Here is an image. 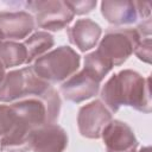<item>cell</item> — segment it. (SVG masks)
Listing matches in <instances>:
<instances>
[{
	"mask_svg": "<svg viewBox=\"0 0 152 152\" xmlns=\"http://www.w3.org/2000/svg\"><path fill=\"white\" fill-rule=\"evenodd\" d=\"M150 77H142L137 71L126 69L114 74L101 89L102 103L109 112H118L121 106H131L134 109L151 112Z\"/></svg>",
	"mask_w": 152,
	"mask_h": 152,
	"instance_id": "obj_1",
	"label": "cell"
},
{
	"mask_svg": "<svg viewBox=\"0 0 152 152\" xmlns=\"http://www.w3.org/2000/svg\"><path fill=\"white\" fill-rule=\"evenodd\" d=\"M80 55L70 46H59L37 58L31 66L36 76L50 83L63 82L78 69Z\"/></svg>",
	"mask_w": 152,
	"mask_h": 152,
	"instance_id": "obj_2",
	"label": "cell"
},
{
	"mask_svg": "<svg viewBox=\"0 0 152 152\" xmlns=\"http://www.w3.org/2000/svg\"><path fill=\"white\" fill-rule=\"evenodd\" d=\"M50 84L40 80L31 66L7 72L0 82V102H12L18 99L39 96Z\"/></svg>",
	"mask_w": 152,
	"mask_h": 152,
	"instance_id": "obj_3",
	"label": "cell"
},
{
	"mask_svg": "<svg viewBox=\"0 0 152 152\" xmlns=\"http://www.w3.org/2000/svg\"><path fill=\"white\" fill-rule=\"evenodd\" d=\"M139 40L135 28H116L104 34L95 51L113 66L121 65L134 52Z\"/></svg>",
	"mask_w": 152,
	"mask_h": 152,
	"instance_id": "obj_4",
	"label": "cell"
},
{
	"mask_svg": "<svg viewBox=\"0 0 152 152\" xmlns=\"http://www.w3.org/2000/svg\"><path fill=\"white\" fill-rule=\"evenodd\" d=\"M26 6L34 14L37 26L48 31H59L66 27L75 15L66 1L61 0L27 1Z\"/></svg>",
	"mask_w": 152,
	"mask_h": 152,
	"instance_id": "obj_5",
	"label": "cell"
},
{
	"mask_svg": "<svg viewBox=\"0 0 152 152\" xmlns=\"http://www.w3.org/2000/svg\"><path fill=\"white\" fill-rule=\"evenodd\" d=\"M112 121V114L100 100L83 106L78 110L77 126L82 137L89 139L101 138L102 131Z\"/></svg>",
	"mask_w": 152,
	"mask_h": 152,
	"instance_id": "obj_6",
	"label": "cell"
},
{
	"mask_svg": "<svg viewBox=\"0 0 152 152\" xmlns=\"http://www.w3.org/2000/svg\"><path fill=\"white\" fill-rule=\"evenodd\" d=\"M107 152H137L138 140L133 129L120 120H112L101 134Z\"/></svg>",
	"mask_w": 152,
	"mask_h": 152,
	"instance_id": "obj_7",
	"label": "cell"
},
{
	"mask_svg": "<svg viewBox=\"0 0 152 152\" xmlns=\"http://www.w3.org/2000/svg\"><path fill=\"white\" fill-rule=\"evenodd\" d=\"M66 146V132L56 124L44 125L32 133L31 150L33 152H63Z\"/></svg>",
	"mask_w": 152,
	"mask_h": 152,
	"instance_id": "obj_8",
	"label": "cell"
},
{
	"mask_svg": "<svg viewBox=\"0 0 152 152\" xmlns=\"http://www.w3.org/2000/svg\"><path fill=\"white\" fill-rule=\"evenodd\" d=\"M100 82L96 81L88 71L82 69L80 72L69 77L61 87V91L65 100L80 103L97 94Z\"/></svg>",
	"mask_w": 152,
	"mask_h": 152,
	"instance_id": "obj_9",
	"label": "cell"
},
{
	"mask_svg": "<svg viewBox=\"0 0 152 152\" xmlns=\"http://www.w3.org/2000/svg\"><path fill=\"white\" fill-rule=\"evenodd\" d=\"M34 28L33 17L25 12H0V33L4 39H24Z\"/></svg>",
	"mask_w": 152,
	"mask_h": 152,
	"instance_id": "obj_10",
	"label": "cell"
},
{
	"mask_svg": "<svg viewBox=\"0 0 152 152\" xmlns=\"http://www.w3.org/2000/svg\"><path fill=\"white\" fill-rule=\"evenodd\" d=\"M101 33L102 30L100 25L87 18L76 20V23L68 28L69 42L82 52L93 49L97 44Z\"/></svg>",
	"mask_w": 152,
	"mask_h": 152,
	"instance_id": "obj_11",
	"label": "cell"
},
{
	"mask_svg": "<svg viewBox=\"0 0 152 152\" xmlns=\"http://www.w3.org/2000/svg\"><path fill=\"white\" fill-rule=\"evenodd\" d=\"M101 14L113 25H129L137 21L138 13L134 1L104 0L101 2Z\"/></svg>",
	"mask_w": 152,
	"mask_h": 152,
	"instance_id": "obj_12",
	"label": "cell"
},
{
	"mask_svg": "<svg viewBox=\"0 0 152 152\" xmlns=\"http://www.w3.org/2000/svg\"><path fill=\"white\" fill-rule=\"evenodd\" d=\"M55 44L53 37L44 31H38L33 33L31 37H28L24 46L27 52V61L26 63H31L32 61H36L37 58L45 55Z\"/></svg>",
	"mask_w": 152,
	"mask_h": 152,
	"instance_id": "obj_13",
	"label": "cell"
},
{
	"mask_svg": "<svg viewBox=\"0 0 152 152\" xmlns=\"http://www.w3.org/2000/svg\"><path fill=\"white\" fill-rule=\"evenodd\" d=\"M27 61V52L21 43L0 40V62L6 68L18 66Z\"/></svg>",
	"mask_w": 152,
	"mask_h": 152,
	"instance_id": "obj_14",
	"label": "cell"
},
{
	"mask_svg": "<svg viewBox=\"0 0 152 152\" xmlns=\"http://www.w3.org/2000/svg\"><path fill=\"white\" fill-rule=\"evenodd\" d=\"M113 65L108 63L103 57H101L96 51L90 52L84 57V66L83 69L88 71L96 81L101 83L104 76L112 70Z\"/></svg>",
	"mask_w": 152,
	"mask_h": 152,
	"instance_id": "obj_15",
	"label": "cell"
},
{
	"mask_svg": "<svg viewBox=\"0 0 152 152\" xmlns=\"http://www.w3.org/2000/svg\"><path fill=\"white\" fill-rule=\"evenodd\" d=\"M15 116L10 106L0 104V139L10 131L14 124Z\"/></svg>",
	"mask_w": 152,
	"mask_h": 152,
	"instance_id": "obj_16",
	"label": "cell"
},
{
	"mask_svg": "<svg viewBox=\"0 0 152 152\" xmlns=\"http://www.w3.org/2000/svg\"><path fill=\"white\" fill-rule=\"evenodd\" d=\"M151 49H152V42L150 37H146L145 39H140L138 45L134 49V53L135 56L145 62V63H151Z\"/></svg>",
	"mask_w": 152,
	"mask_h": 152,
	"instance_id": "obj_17",
	"label": "cell"
},
{
	"mask_svg": "<svg viewBox=\"0 0 152 152\" xmlns=\"http://www.w3.org/2000/svg\"><path fill=\"white\" fill-rule=\"evenodd\" d=\"M66 4L74 14L82 15L91 12L97 2L94 0H76V1H66Z\"/></svg>",
	"mask_w": 152,
	"mask_h": 152,
	"instance_id": "obj_18",
	"label": "cell"
},
{
	"mask_svg": "<svg viewBox=\"0 0 152 152\" xmlns=\"http://www.w3.org/2000/svg\"><path fill=\"white\" fill-rule=\"evenodd\" d=\"M135 2V8L138 17L141 18H150L151 14V4L148 1H134Z\"/></svg>",
	"mask_w": 152,
	"mask_h": 152,
	"instance_id": "obj_19",
	"label": "cell"
},
{
	"mask_svg": "<svg viewBox=\"0 0 152 152\" xmlns=\"http://www.w3.org/2000/svg\"><path fill=\"white\" fill-rule=\"evenodd\" d=\"M5 75H6V72H5V66H4V65L1 64V62H0V82L4 80Z\"/></svg>",
	"mask_w": 152,
	"mask_h": 152,
	"instance_id": "obj_20",
	"label": "cell"
},
{
	"mask_svg": "<svg viewBox=\"0 0 152 152\" xmlns=\"http://www.w3.org/2000/svg\"><path fill=\"white\" fill-rule=\"evenodd\" d=\"M139 152H151V148H150L148 146H146V147L140 148V151H139Z\"/></svg>",
	"mask_w": 152,
	"mask_h": 152,
	"instance_id": "obj_21",
	"label": "cell"
},
{
	"mask_svg": "<svg viewBox=\"0 0 152 152\" xmlns=\"http://www.w3.org/2000/svg\"><path fill=\"white\" fill-rule=\"evenodd\" d=\"M0 40H4V38H2V36H1V33H0Z\"/></svg>",
	"mask_w": 152,
	"mask_h": 152,
	"instance_id": "obj_22",
	"label": "cell"
}]
</instances>
